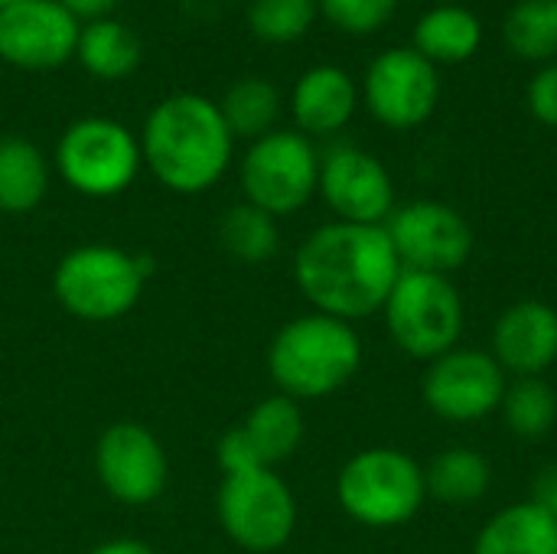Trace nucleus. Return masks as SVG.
Returning <instances> with one entry per match:
<instances>
[{
    "label": "nucleus",
    "instance_id": "nucleus-6",
    "mask_svg": "<svg viewBox=\"0 0 557 554\" xmlns=\"http://www.w3.org/2000/svg\"><path fill=\"white\" fill-rule=\"evenodd\" d=\"M382 313L392 343L421 362H434L457 349L467 327V307L457 284L424 271H401Z\"/></svg>",
    "mask_w": 557,
    "mask_h": 554
},
{
    "label": "nucleus",
    "instance_id": "nucleus-5",
    "mask_svg": "<svg viewBox=\"0 0 557 554\" xmlns=\"http://www.w3.org/2000/svg\"><path fill=\"white\" fill-rule=\"evenodd\" d=\"M147 268L124 248L82 245L72 248L52 274L59 307L85 323H111L127 317L144 294Z\"/></svg>",
    "mask_w": 557,
    "mask_h": 554
},
{
    "label": "nucleus",
    "instance_id": "nucleus-11",
    "mask_svg": "<svg viewBox=\"0 0 557 554\" xmlns=\"http://www.w3.org/2000/svg\"><path fill=\"white\" fill-rule=\"evenodd\" d=\"M509 389V376L499 362L483 349L457 346L441 359L428 362L421 379L424 405L450 424H473L499 411L503 395Z\"/></svg>",
    "mask_w": 557,
    "mask_h": 554
},
{
    "label": "nucleus",
    "instance_id": "nucleus-24",
    "mask_svg": "<svg viewBox=\"0 0 557 554\" xmlns=\"http://www.w3.org/2000/svg\"><path fill=\"white\" fill-rule=\"evenodd\" d=\"M219 242L235 261L264 264L277 255V245H281L277 219L261 212L251 202H238V206L225 209V216L219 222Z\"/></svg>",
    "mask_w": 557,
    "mask_h": 554
},
{
    "label": "nucleus",
    "instance_id": "nucleus-7",
    "mask_svg": "<svg viewBox=\"0 0 557 554\" xmlns=\"http://www.w3.org/2000/svg\"><path fill=\"white\" fill-rule=\"evenodd\" d=\"M144 167L140 137L114 118H78L55 147V170L69 189L88 199H111L131 189Z\"/></svg>",
    "mask_w": 557,
    "mask_h": 554
},
{
    "label": "nucleus",
    "instance_id": "nucleus-3",
    "mask_svg": "<svg viewBox=\"0 0 557 554\" xmlns=\"http://www.w3.org/2000/svg\"><path fill=\"white\" fill-rule=\"evenodd\" d=\"M362 366V340L352 323L304 313L284 323L268 346V372L281 395L317 402L336 395Z\"/></svg>",
    "mask_w": 557,
    "mask_h": 554
},
{
    "label": "nucleus",
    "instance_id": "nucleus-16",
    "mask_svg": "<svg viewBox=\"0 0 557 554\" xmlns=\"http://www.w3.org/2000/svg\"><path fill=\"white\" fill-rule=\"evenodd\" d=\"M512 379H542L557 362V310L545 300L506 307L493 327V353Z\"/></svg>",
    "mask_w": 557,
    "mask_h": 554
},
{
    "label": "nucleus",
    "instance_id": "nucleus-35",
    "mask_svg": "<svg viewBox=\"0 0 557 554\" xmlns=\"http://www.w3.org/2000/svg\"><path fill=\"white\" fill-rule=\"evenodd\" d=\"M437 3H457V0H437Z\"/></svg>",
    "mask_w": 557,
    "mask_h": 554
},
{
    "label": "nucleus",
    "instance_id": "nucleus-29",
    "mask_svg": "<svg viewBox=\"0 0 557 554\" xmlns=\"http://www.w3.org/2000/svg\"><path fill=\"white\" fill-rule=\"evenodd\" d=\"M317 10L336 29L366 36V33L382 29L395 16L398 0H317Z\"/></svg>",
    "mask_w": 557,
    "mask_h": 554
},
{
    "label": "nucleus",
    "instance_id": "nucleus-26",
    "mask_svg": "<svg viewBox=\"0 0 557 554\" xmlns=\"http://www.w3.org/2000/svg\"><path fill=\"white\" fill-rule=\"evenodd\" d=\"M506 46L529 62L557 59V0H519L503 26Z\"/></svg>",
    "mask_w": 557,
    "mask_h": 554
},
{
    "label": "nucleus",
    "instance_id": "nucleus-32",
    "mask_svg": "<svg viewBox=\"0 0 557 554\" xmlns=\"http://www.w3.org/2000/svg\"><path fill=\"white\" fill-rule=\"evenodd\" d=\"M88 554H157L147 542L140 539H111V542H101L95 545Z\"/></svg>",
    "mask_w": 557,
    "mask_h": 554
},
{
    "label": "nucleus",
    "instance_id": "nucleus-33",
    "mask_svg": "<svg viewBox=\"0 0 557 554\" xmlns=\"http://www.w3.org/2000/svg\"><path fill=\"white\" fill-rule=\"evenodd\" d=\"M539 503L552 513V519H555L557 526V470H552V473L542 480V487H539Z\"/></svg>",
    "mask_w": 557,
    "mask_h": 554
},
{
    "label": "nucleus",
    "instance_id": "nucleus-1",
    "mask_svg": "<svg viewBox=\"0 0 557 554\" xmlns=\"http://www.w3.org/2000/svg\"><path fill=\"white\" fill-rule=\"evenodd\" d=\"M385 225L330 222L313 229L294 255V281L317 313L356 323L379 313L401 278Z\"/></svg>",
    "mask_w": 557,
    "mask_h": 554
},
{
    "label": "nucleus",
    "instance_id": "nucleus-31",
    "mask_svg": "<svg viewBox=\"0 0 557 554\" xmlns=\"http://www.w3.org/2000/svg\"><path fill=\"white\" fill-rule=\"evenodd\" d=\"M82 26L95 20H108V13L117 7V0H59Z\"/></svg>",
    "mask_w": 557,
    "mask_h": 554
},
{
    "label": "nucleus",
    "instance_id": "nucleus-9",
    "mask_svg": "<svg viewBox=\"0 0 557 554\" xmlns=\"http://www.w3.org/2000/svg\"><path fill=\"white\" fill-rule=\"evenodd\" d=\"M219 522L238 549L251 554L277 552L297 529L294 490L274 473V467L225 473L219 487Z\"/></svg>",
    "mask_w": 557,
    "mask_h": 554
},
{
    "label": "nucleus",
    "instance_id": "nucleus-15",
    "mask_svg": "<svg viewBox=\"0 0 557 554\" xmlns=\"http://www.w3.org/2000/svg\"><path fill=\"white\" fill-rule=\"evenodd\" d=\"M317 193L333 209L336 222L385 225L395 212V183L385 163L352 144H339L320 157Z\"/></svg>",
    "mask_w": 557,
    "mask_h": 554
},
{
    "label": "nucleus",
    "instance_id": "nucleus-34",
    "mask_svg": "<svg viewBox=\"0 0 557 554\" xmlns=\"http://www.w3.org/2000/svg\"><path fill=\"white\" fill-rule=\"evenodd\" d=\"M10 3H20V0H0V10H3V7H10Z\"/></svg>",
    "mask_w": 557,
    "mask_h": 554
},
{
    "label": "nucleus",
    "instance_id": "nucleus-17",
    "mask_svg": "<svg viewBox=\"0 0 557 554\" xmlns=\"http://www.w3.org/2000/svg\"><path fill=\"white\" fill-rule=\"evenodd\" d=\"M359 108V88L352 75L339 65L307 69L290 91V114L297 131L307 137L339 134Z\"/></svg>",
    "mask_w": 557,
    "mask_h": 554
},
{
    "label": "nucleus",
    "instance_id": "nucleus-22",
    "mask_svg": "<svg viewBox=\"0 0 557 554\" xmlns=\"http://www.w3.org/2000/svg\"><path fill=\"white\" fill-rule=\"evenodd\" d=\"M428 496L441 506H473L493 487V467L470 447H447L424 467Z\"/></svg>",
    "mask_w": 557,
    "mask_h": 554
},
{
    "label": "nucleus",
    "instance_id": "nucleus-27",
    "mask_svg": "<svg viewBox=\"0 0 557 554\" xmlns=\"http://www.w3.org/2000/svg\"><path fill=\"white\" fill-rule=\"evenodd\" d=\"M503 421L516 438L539 441L557 421V395L545 379H516L503 395Z\"/></svg>",
    "mask_w": 557,
    "mask_h": 554
},
{
    "label": "nucleus",
    "instance_id": "nucleus-30",
    "mask_svg": "<svg viewBox=\"0 0 557 554\" xmlns=\"http://www.w3.org/2000/svg\"><path fill=\"white\" fill-rule=\"evenodd\" d=\"M525 101H529V111L545 127H557V59L532 75L525 88Z\"/></svg>",
    "mask_w": 557,
    "mask_h": 554
},
{
    "label": "nucleus",
    "instance_id": "nucleus-2",
    "mask_svg": "<svg viewBox=\"0 0 557 554\" xmlns=\"http://www.w3.org/2000/svg\"><path fill=\"white\" fill-rule=\"evenodd\" d=\"M235 137L215 101L196 91L166 95L144 121V167L180 196L212 189L232 167Z\"/></svg>",
    "mask_w": 557,
    "mask_h": 554
},
{
    "label": "nucleus",
    "instance_id": "nucleus-18",
    "mask_svg": "<svg viewBox=\"0 0 557 554\" xmlns=\"http://www.w3.org/2000/svg\"><path fill=\"white\" fill-rule=\"evenodd\" d=\"M473 554H557V526L539 500L499 509L476 535Z\"/></svg>",
    "mask_w": 557,
    "mask_h": 554
},
{
    "label": "nucleus",
    "instance_id": "nucleus-4",
    "mask_svg": "<svg viewBox=\"0 0 557 554\" xmlns=\"http://www.w3.org/2000/svg\"><path fill=\"white\" fill-rule=\"evenodd\" d=\"M343 513L366 529H398L411 522L424 500V467L395 447H366L352 454L336 477Z\"/></svg>",
    "mask_w": 557,
    "mask_h": 554
},
{
    "label": "nucleus",
    "instance_id": "nucleus-14",
    "mask_svg": "<svg viewBox=\"0 0 557 554\" xmlns=\"http://www.w3.org/2000/svg\"><path fill=\"white\" fill-rule=\"evenodd\" d=\"M82 23L59 0H20L0 10V59L23 72H52L78 49Z\"/></svg>",
    "mask_w": 557,
    "mask_h": 554
},
{
    "label": "nucleus",
    "instance_id": "nucleus-21",
    "mask_svg": "<svg viewBox=\"0 0 557 554\" xmlns=\"http://www.w3.org/2000/svg\"><path fill=\"white\" fill-rule=\"evenodd\" d=\"M49 189V163L26 137H0V212L26 216Z\"/></svg>",
    "mask_w": 557,
    "mask_h": 554
},
{
    "label": "nucleus",
    "instance_id": "nucleus-12",
    "mask_svg": "<svg viewBox=\"0 0 557 554\" xmlns=\"http://www.w3.org/2000/svg\"><path fill=\"white\" fill-rule=\"evenodd\" d=\"M362 98L379 124L392 131L421 127L434 114L441 98L437 65L424 59L414 46L385 49L366 69Z\"/></svg>",
    "mask_w": 557,
    "mask_h": 554
},
{
    "label": "nucleus",
    "instance_id": "nucleus-13",
    "mask_svg": "<svg viewBox=\"0 0 557 554\" xmlns=\"http://www.w3.org/2000/svg\"><path fill=\"white\" fill-rule=\"evenodd\" d=\"M95 473L104 493L121 506H150L166 490L170 460L150 428L117 421L95 444Z\"/></svg>",
    "mask_w": 557,
    "mask_h": 554
},
{
    "label": "nucleus",
    "instance_id": "nucleus-25",
    "mask_svg": "<svg viewBox=\"0 0 557 554\" xmlns=\"http://www.w3.org/2000/svg\"><path fill=\"white\" fill-rule=\"evenodd\" d=\"M219 111L232 137L258 140L274 131V121L281 114V91L268 78H242L228 85L225 98L219 101Z\"/></svg>",
    "mask_w": 557,
    "mask_h": 554
},
{
    "label": "nucleus",
    "instance_id": "nucleus-19",
    "mask_svg": "<svg viewBox=\"0 0 557 554\" xmlns=\"http://www.w3.org/2000/svg\"><path fill=\"white\" fill-rule=\"evenodd\" d=\"M480 42H483V23L473 10L460 3H437L414 26V49L434 65L467 62L476 56Z\"/></svg>",
    "mask_w": 557,
    "mask_h": 554
},
{
    "label": "nucleus",
    "instance_id": "nucleus-28",
    "mask_svg": "<svg viewBox=\"0 0 557 554\" xmlns=\"http://www.w3.org/2000/svg\"><path fill=\"white\" fill-rule=\"evenodd\" d=\"M317 13V0H251L248 26L261 42L287 46L310 33Z\"/></svg>",
    "mask_w": 557,
    "mask_h": 554
},
{
    "label": "nucleus",
    "instance_id": "nucleus-20",
    "mask_svg": "<svg viewBox=\"0 0 557 554\" xmlns=\"http://www.w3.org/2000/svg\"><path fill=\"white\" fill-rule=\"evenodd\" d=\"M238 428L245 441L251 444L255 457L261 460V467H274L297 454L304 441V411H300V402L287 395H271V398H261Z\"/></svg>",
    "mask_w": 557,
    "mask_h": 554
},
{
    "label": "nucleus",
    "instance_id": "nucleus-8",
    "mask_svg": "<svg viewBox=\"0 0 557 554\" xmlns=\"http://www.w3.org/2000/svg\"><path fill=\"white\" fill-rule=\"evenodd\" d=\"M245 202L284 219L300 212L320 186V153L300 131H271L242 157Z\"/></svg>",
    "mask_w": 557,
    "mask_h": 554
},
{
    "label": "nucleus",
    "instance_id": "nucleus-10",
    "mask_svg": "<svg viewBox=\"0 0 557 554\" xmlns=\"http://www.w3.org/2000/svg\"><path fill=\"white\" fill-rule=\"evenodd\" d=\"M385 232L405 271L450 278L473 255V229L463 219V212H457L447 202H408L388 216Z\"/></svg>",
    "mask_w": 557,
    "mask_h": 554
},
{
    "label": "nucleus",
    "instance_id": "nucleus-23",
    "mask_svg": "<svg viewBox=\"0 0 557 554\" xmlns=\"http://www.w3.org/2000/svg\"><path fill=\"white\" fill-rule=\"evenodd\" d=\"M75 59L82 69L101 82H117L137 72L140 65V39L134 29H127L117 20H95L85 23L78 33V49Z\"/></svg>",
    "mask_w": 557,
    "mask_h": 554
}]
</instances>
